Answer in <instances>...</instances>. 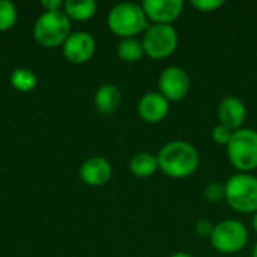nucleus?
Listing matches in <instances>:
<instances>
[{
  "mask_svg": "<svg viewBox=\"0 0 257 257\" xmlns=\"http://www.w3.org/2000/svg\"><path fill=\"white\" fill-rule=\"evenodd\" d=\"M160 169L172 178H187L193 175L200 163L197 149L184 140H173L166 143L158 155Z\"/></svg>",
  "mask_w": 257,
  "mask_h": 257,
  "instance_id": "nucleus-1",
  "label": "nucleus"
},
{
  "mask_svg": "<svg viewBox=\"0 0 257 257\" xmlns=\"http://www.w3.org/2000/svg\"><path fill=\"white\" fill-rule=\"evenodd\" d=\"M107 24L108 29L122 39L134 38L139 33H145L149 27L148 17L142 5L133 2H123L113 6L108 12Z\"/></svg>",
  "mask_w": 257,
  "mask_h": 257,
  "instance_id": "nucleus-2",
  "label": "nucleus"
},
{
  "mask_svg": "<svg viewBox=\"0 0 257 257\" xmlns=\"http://www.w3.org/2000/svg\"><path fill=\"white\" fill-rule=\"evenodd\" d=\"M71 20L62 11L44 12L33 26L35 41L45 48H56L63 45L71 35Z\"/></svg>",
  "mask_w": 257,
  "mask_h": 257,
  "instance_id": "nucleus-3",
  "label": "nucleus"
},
{
  "mask_svg": "<svg viewBox=\"0 0 257 257\" xmlns=\"http://www.w3.org/2000/svg\"><path fill=\"white\" fill-rule=\"evenodd\" d=\"M226 187V202L232 209L242 214H254L257 211V178L251 173L232 175Z\"/></svg>",
  "mask_w": 257,
  "mask_h": 257,
  "instance_id": "nucleus-4",
  "label": "nucleus"
},
{
  "mask_svg": "<svg viewBox=\"0 0 257 257\" xmlns=\"http://www.w3.org/2000/svg\"><path fill=\"white\" fill-rule=\"evenodd\" d=\"M226 148L229 161L241 173H250L257 169V131L251 128L235 131Z\"/></svg>",
  "mask_w": 257,
  "mask_h": 257,
  "instance_id": "nucleus-5",
  "label": "nucleus"
},
{
  "mask_svg": "<svg viewBox=\"0 0 257 257\" xmlns=\"http://www.w3.org/2000/svg\"><path fill=\"white\" fill-rule=\"evenodd\" d=\"M179 42L176 29L172 24H152L143 33V50L151 59L160 60L175 53Z\"/></svg>",
  "mask_w": 257,
  "mask_h": 257,
  "instance_id": "nucleus-6",
  "label": "nucleus"
},
{
  "mask_svg": "<svg viewBox=\"0 0 257 257\" xmlns=\"http://www.w3.org/2000/svg\"><path fill=\"white\" fill-rule=\"evenodd\" d=\"M212 247L223 254L241 251L248 242V230L238 220H224L214 226L211 233Z\"/></svg>",
  "mask_w": 257,
  "mask_h": 257,
  "instance_id": "nucleus-7",
  "label": "nucleus"
},
{
  "mask_svg": "<svg viewBox=\"0 0 257 257\" xmlns=\"http://www.w3.org/2000/svg\"><path fill=\"white\" fill-rule=\"evenodd\" d=\"M160 93L170 101H181L187 96L190 90V77L187 71L181 66L166 68L158 78Z\"/></svg>",
  "mask_w": 257,
  "mask_h": 257,
  "instance_id": "nucleus-8",
  "label": "nucleus"
},
{
  "mask_svg": "<svg viewBox=\"0 0 257 257\" xmlns=\"http://www.w3.org/2000/svg\"><path fill=\"white\" fill-rule=\"evenodd\" d=\"M62 47H63L62 48L63 56L68 62L81 65L93 57L96 50V42L89 32L80 30V32H72Z\"/></svg>",
  "mask_w": 257,
  "mask_h": 257,
  "instance_id": "nucleus-9",
  "label": "nucleus"
},
{
  "mask_svg": "<svg viewBox=\"0 0 257 257\" xmlns=\"http://www.w3.org/2000/svg\"><path fill=\"white\" fill-rule=\"evenodd\" d=\"M142 8L148 17L155 24H170L184 11L182 0H145Z\"/></svg>",
  "mask_w": 257,
  "mask_h": 257,
  "instance_id": "nucleus-10",
  "label": "nucleus"
},
{
  "mask_svg": "<svg viewBox=\"0 0 257 257\" xmlns=\"http://www.w3.org/2000/svg\"><path fill=\"white\" fill-rule=\"evenodd\" d=\"M113 169L107 158L104 157H90L80 166V179L89 187L105 185L111 178Z\"/></svg>",
  "mask_w": 257,
  "mask_h": 257,
  "instance_id": "nucleus-11",
  "label": "nucleus"
},
{
  "mask_svg": "<svg viewBox=\"0 0 257 257\" xmlns=\"http://www.w3.org/2000/svg\"><path fill=\"white\" fill-rule=\"evenodd\" d=\"M169 107V101L160 92H148L140 98L137 104V111L145 122L158 123L167 116Z\"/></svg>",
  "mask_w": 257,
  "mask_h": 257,
  "instance_id": "nucleus-12",
  "label": "nucleus"
},
{
  "mask_svg": "<svg viewBox=\"0 0 257 257\" xmlns=\"http://www.w3.org/2000/svg\"><path fill=\"white\" fill-rule=\"evenodd\" d=\"M218 120L221 125L230 128L232 131H238L242 128V123L247 117V107L242 99L236 96H226L217 110Z\"/></svg>",
  "mask_w": 257,
  "mask_h": 257,
  "instance_id": "nucleus-13",
  "label": "nucleus"
},
{
  "mask_svg": "<svg viewBox=\"0 0 257 257\" xmlns=\"http://www.w3.org/2000/svg\"><path fill=\"white\" fill-rule=\"evenodd\" d=\"M93 101H95L96 110L99 113L111 114L119 107V104L122 101V93L117 86L107 83V84H102L101 87H98V90L95 92Z\"/></svg>",
  "mask_w": 257,
  "mask_h": 257,
  "instance_id": "nucleus-14",
  "label": "nucleus"
},
{
  "mask_svg": "<svg viewBox=\"0 0 257 257\" xmlns=\"http://www.w3.org/2000/svg\"><path fill=\"white\" fill-rule=\"evenodd\" d=\"M98 5L93 0H66L63 3V12L69 20L87 21L96 14Z\"/></svg>",
  "mask_w": 257,
  "mask_h": 257,
  "instance_id": "nucleus-15",
  "label": "nucleus"
},
{
  "mask_svg": "<svg viewBox=\"0 0 257 257\" xmlns=\"http://www.w3.org/2000/svg\"><path fill=\"white\" fill-rule=\"evenodd\" d=\"M158 169H160L158 158H157V155H154L151 152H139L130 161V170L137 178L152 176Z\"/></svg>",
  "mask_w": 257,
  "mask_h": 257,
  "instance_id": "nucleus-16",
  "label": "nucleus"
},
{
  "mask_svg": "<svg viewBox=\"0 0 257 257\" xmlns=\"http://www.w3.org/2000/svg\"><path fill=\"white\" fill-rule=\"evenodd\" d=\"M143 54H145L143 44L137 38H125L117 45V56L120 60L126 63L139 62L143 57Z\"/></svg>",
  "mask_w": 257,
  "mask_h": 257,
  "instance_id": "nucleus-17",
  "label": "nucleus"
},
{
  "mask_svg": "<svg viewBox=\"0 0 257 257\" xmlns=\"http://www.w3.org/2000/svg\"><path fill=\"white\" fill-rule=\"evenodd\" d=\"M11 84L15 90L27 93L38 86V78L35 72L29 68H17L11 74Z\"/></svg>",
  "mask_w": 257,
  "mask_h": 257,
  "instance_id": "nucleus-18",
  "label": "nucleus"
},
{
  "mask_svg": "<svg viewBox=\"0 0 257 257\" xmlns=\"http://www.w3.org/2000/svg\"><path fill=\"white\" fill-rule=\"evenodd\" d=\"M18 20L17 6L9 0H0V32L11 30Z\"/></svg>",
  "mask_w": 257,
  "mask_h": 257,
  "instance_id": "nucleus-19",
  "label": "nucleus"
},
{
  "mask_svg": "<svg viewBox=\"0 0 257 257\" xmlns=\"http://www.w3.org/2000/svg\"><path fill=\"white\" fill-rule=\"evenodd\" d=\"M205 197L212 203H220L221 200H226V187L220 182H211L205 188Z\"/></svg>",
  "mask_w": 257,
  "mask_h": 257,
  "instance_id": "nucleus-20",
  "label": "nucleus"
},
{
  "mask_svg": "<svg viewBox=\"0 0 257 257\" xmlns=\"http://www.w3.org/2000/svg\"><path fill=\"white\" fill-rule=\"evenodd\" d=\"M233 133H235V131H232L230 128H227V126H224V125L218 123L217 126H214V130H212L211 136H212V140H214L217 145L227 146V145H229V142H230V140H232V137H233Z\"/></svg>",
  "mask_w": 257,
  "mask_h": 257,
  "instance_id": "nucleus-21",
  "label": "nucleus"
},
{
  "mask_svg": "<svg viewBox=\"0 0 257 257\" xmlns=\"http://www.w3.org/2000/svg\"><path fill=\"white\" fill-rule=\"evenodd\" d=\"M224 5L223 0H191V6L202 12H212Z\"/></svg>",
  "mask_w": 257,
  "mask_h": 257,
  "instance_id": "nucleus-22",
  "label": "nucleus"
},
{
  "mask_svg": "<svg viewBox=\"0 0 257 257\" xmlns=\"http://www.w3.org/2000/svg\"><path fill=\"white\" fill-rule=\"evenodd\" d=\"M212 229H214V226H212L211 223H208V221H203V220L199 221L197 226H196V232H197L200 236H211Z\"/></svg>",
  "mask_w": 257,
  "mask_h": 257,
  "instance_id": "nucleus-23",
  "label": "nucleus"
},
{
  "mask_svg": "<svg viewBox=\"0 0 257 257\" xmlns=\"http://www.w3.org/2000/svg\"><path fill=\"white\" fill-rule=\"evenodd\" d=\"M47 12H51V11H62L63 9V2L60 0H42L41 3Z\"/></svg>",
  "mask_w": 257,
  "mask_h": 257,
  "instance_id": "nucleus-24",
  "label": "nucleus"
},
{
  "mask_svg": "<svg viewBox=\"0 0 257 257\" xmlns=\"http://www.w3.org/2000/svg\"><path fill=\"white\" fill-rule=\"evenodd\" d=\"M253 229L257 232V211L254 212V215H253Z\"/></svg>",
  "mask_w": 257,
  "mask_h": 257,
  "instance_id": "nucleus-25",
  "label": "nucleus"
},
{
  "mask_svg": "<svg viewBox=\"0 0 257 257\" xmlns=\"http://www.w3.org/2000/svg\"><path fill=\"white\" fill-rule=\"evenodd\" d=\"M170 257H193V256H190V254H187V253H175V254H172Z\"/></svg>",
  "mask_w": 257,
  "mask_h": 257,
  "instance_id": "nucleus-26",
  "label": "nucleus"
},
{
  "mask_svg": "<svg viewBox=\"0 0 257 257\" xmlns=\"http://www.w3.org/2000/svg\"><path fill=\"white\" fill-rule=\"evenodd\" d=\"M251 257H257V242L254 244V247H253V253H251Z\"/></svg>",
  "mask_w": 257,
  "mask_h": 257,
  "instance_id": "nucleus-27",
  "label": "nucleus"
}]
</instances>
